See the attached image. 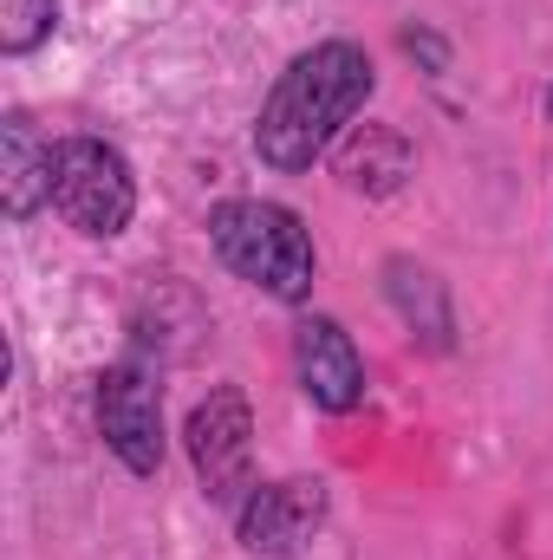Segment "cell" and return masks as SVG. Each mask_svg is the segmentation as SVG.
<instances>
[{"label": "cell", "instance_id": "cell-1", "mask_svg": "<svg viewBox=\"0 0 553 560\" xmlns=\"http://www.w3.org/2000/svg\"><path fill=\"white\" fill-rule=\"evenodd\" d=\"M372 92H378V66H372V52L358 39L306 46L274 79V92H268V105L255 118V156L280 176L313 170L319 156L339 150V138L352 131V118L365 112Z\"/></svg>", "mask_w": 553, "mask_h": 560}, {"label": "cell", "instance_id": "cell-2", "mask_svg": "<svg viewBox=\"0 0 553 560\" xmlns=\"http://www.w3.org/2000/svg\"><path fill=\"white\" fill-rule=\"evenodd\" d=\"M209 242L222 255V268L261 293H274L286 306H299L313 293L319 275V255H313V235L306 222L286 209V202H261V196H235V202H215L209 209Z\"/></svg>", "mask_w": 553, "mask_h": 560}, {"label": "cell", "instance_id": "cell-3", "mask_svg": "<svg viewBox=\"0 0 553 560\" xmlns=\"http://www.w3.org/2000/svg\"><path fill=\"white\" fill-rule=\"evenodd\" d=\"M52 209L92 242L125 235L131 215H138V176H131L125 150L105 138H59V150H52Z\"/></svg>", "mask_w": 553, "mask_h": 560}, {"label": "cell", "instance_id": "cell-4", "mask_svg": "<svg viewBox=\"0 0 553 560\" xmlns=\"http://www.w3.org/2000/svg\"><path fill=\"white\" fill-rule=\"evenodd\" d=\"M183 450H189V469L202 482L209 502L222 509H242L255 495V411H248V392L242 385H215L189 423H183Z\"/></svg>", "mask_w": 553, "mask_h": 560}, {"label": "cell", "instance_id": "cell-5", "mask_svg": "<svg viewBox=\"0 0 553 560\" xmlns=\"http://www.w3.org/2000/svg\"><path fill=\"white\" fill-rule=\"evenodd\" d=\"M332 515V495L319 476H280V482H255V495L235 509V541L261 560H293L319 541Z\"/></svg>", "mask_w": 553, "mask_h": 560}, {"label": "cell", "instance_id": "cell-6", "mask_svg": "<svg viewBox=\"0 0 553 560\" xmlns=\"http://www.w3.org/2000/svg\"><path fill=\"white\" fill-rule=\"evenodd\" d=\"M98 436L131 476H156L163 469V385H156L150 365L118 359L98 378Z\"/></svg>", "mask_w": 553, "mask_h": 560}, {"label": "cell", "instance_id": "cell-7", "mask_svg": "<svg viewBox=\"0 0 553 560\" xmlns=\"http://www.w3.org/2000/svg\"><path fill=\"white\" fill-rule=\"evenodd\" d=\"M293 372H299V392L319 405V411H352L365 405V359L352 346V332L332 319V313H306L293 326Z\"/></svg>", "mask_w": 553, "mask_h": 560}, {"label": "cell", "instance_id": "cell-8", "mask_svg": "<svg viewBox=\"0 0 553 560\" xmlns=\"http://www.w3.org/2000/svg\"><path fill=\"white\" fill-rule=\"evenodd\" d=\"M52 150L59 143L39 138V125L26 112L0 118V202L13 222H26L39 202H52Z\"/></svg>", "mask_w": 553, "mask_h": 560}, {"label": "cell", "instance_id": "cell-9", "mask_svg": "<svg viewBox=\"0 0 553 560\" xmlns=\"http://www.w3.org/2000/svg\"><path fill=\"white\" fill-rule=\"evenodd\" d=\"M385 293H391L398 319L411 326L430 352H449V332H456V319H449V293H443V280L430 275L423 261L391 255V261H385Z\"/></svg>", "mask_w": 553, "mask_h": 560}, {"label": "cell", "instance_id": "cell-10", "mask_svg": "<svg viewBox=\"0 0 553 560\" xmlns=\"http://www.w3.org/2000/svg\"><path fill=\"white\" fill-rule=\"evenodd\" d=\"M332 163H339V176H345V189H365V196H391L404 176H411V143L398 138L391 125H365V131H352V138H339L332 150Z\"/></svg>", "mask_w": 553, "mask_h": 560}, {"label": "cell", "instance_id": "cell-11", "mask_svg": "<svg viewBox=\"0 0 553 560\" xmlns=\"http://www.w3.org/2000/svg\"><path fill=\"white\" fill-rule=\"evenodd\" d=\"M52 26H59V0H0V46L13 59L52 39Z\"/></svg>", "mask_w": 553, "mask_h": 560}]
</instances>
